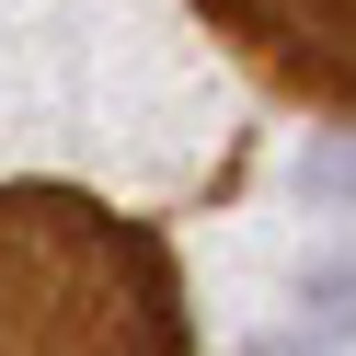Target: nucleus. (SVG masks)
<instances>
[{"label": "nucleus", "instance_id": "obj_1", "mask_svg": "<svg viewBox=\"0 0 356 356\" xmlns=\"http://www.w3.org/2000/svg\"><path fill=\"white\" fill-rule=\"evenodd\" d=\"M0 356H184L161 241L92 195H0Z\"/></svg>", "mask_w": 356, "mask_h": 356}, {"label": "nucleus", "instance_id": "obj_2", "mask_svg": "<svg viewBox=\"0 0 356 356\" xmlns=\"http://www.w3.org/2000/svg\"><path fill=\"white\" fill-rule=\"evenodd\" d=\"M207 12L264 81L356 115V0H207Z\"/></svg>", "mask_w": 356, "mask_h": 356}]
</instances>
